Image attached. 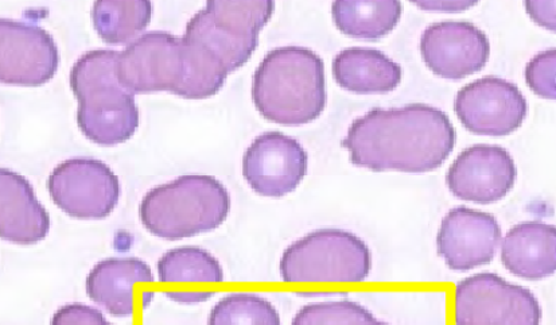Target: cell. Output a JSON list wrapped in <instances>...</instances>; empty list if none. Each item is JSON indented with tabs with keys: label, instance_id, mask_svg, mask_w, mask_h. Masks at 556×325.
I'll use <instances>...</instances> for the list:
<instances>
[{
	"label": "cell",
	"instance_id": "7402d4cb",
	"mask_svg": "<svg viewBox=\"0 0 556 325\" xmlns=\"http://www.w3.org/2000/svg\"><path fill=\"white\" fill-rule=\"evenodd\" d=\"M185 37L204 45L230 73L249 63L260 45V36L240 35L217 24L205 9L197 11L185 27Z\"/></svg>",
	"mask_w": 556,
	"mask_h": 325
},
{
	"label": "cell",
	"instance_id": "4316f807",
	"mask_svg": "<svg viewBox=\"0 0 556 325\" xmlns=\"http://www.w3.org/2000/svg\"><path fill=\"white\" fill-rule=\"evenodd\" d=\"M291 325H389L378 321L367 308L353 301L307 304L296 312Z\"/></svg>",
	"mask_w": 556,
	"mask_h": 325
},
{
	"label": "cell",
	"instance_id": "6da1fadb",
	"mask_svg": "<svg viewBox=\"0 0 556 325\" xmlns=\"http://www.w3.org/2000/svg\"><path fill=\"white\" fill-rule=\"evenodd\" d=\"M456 142V127L446 112L425 103L369 110L352 122L342 139L353 165L413 175L437 171Z\"/></svg>",
	"mask_w": 556,
	"mask_h": 325
},
{
	"label": "cell",
	"instance_id": "277c9868",
	"mask_svg": "<svg viewBox=\"0 0 556 325\" xmlns=\"http://www.w3.org/2000/svg\"><path fill=\"white\" fill-rule=\"evenodd\" d=\"M279 271L288 284H361L372 271V254L356 234L321 228L291 243L280 258Z\"/></svg>",
	"mask_w": 556,
	"mask_h": 325
},
{
	"label": "cell",
	"instance_id": "ba28073f",
	"mask_svg": "<svg viewBox=\"0 0 556 325\" xmlns=\"http://www.w3.org/2000/svg\"><path fill=\"white\" fill-rule=\"evenodd\" d=\"M454 111L466 130L477 136L505 137L523 125L528 102L516 84L485 76L459 89Z\"/></svg>",
	"mask_w": 556,
	"mask_h": 325
},
{
	"label": "cell",
	"instance_id": "d4e9b609",
	"mask_svg": "<svg viewBox=\"0 0 556 325\" xmlns=\"http://www.w3.org/2000/svg\"><path fill=\"white\" fill-rule=\"evenodd\" d=\"M117 58L112 49H94L84 53L72 66L70 86L76 99L100 88L117 86Z\"/></svg>",
	"mask_w": 556,
	"mask_h": 325
},
{
	"label": "cell",
	"instance_id": "7c38bea8",
	"mask_svg": "<svg viewBox=\"0 0 556 325\" xmlns=\"http://www.w3.org/2000/svg\"><path fill=\"white\" fill-rule=\"evenodd\" d=\"M427 68L447 80L475 75L491 58L490 38L468 21H442L427 26L419 42Z\"/></svg>",
	"mask_w": 556,
	"mask_h": 325
},
{
	"label": "cell",
	"instance_id": "d6986e66",
	"mask_svg": "<svg viewBox=\"0 0 556 325\" xmlns=\"http://www.w3.org/2000/svg\"><path fill=\"white\" fill-rule=\"evenodd\" d=\"M334 80L342 89L358 95L389 93L401 86L402 66L375 48L342 49L333 59Z\"/></svg>",
	"mask_w": 556,
	"mask_h": 325
},
{
	"label": "cell",
	"instance_id": "cb8c5ba5",
	"mask_svg": "<svg viewBox=\"0 0 556 325\" xmlns=\"http://www.w3.org/2000/svg\"><path fill=\"white\" fill-rule=\"evenodd\" d=\"M207 325H282L271 302L254 293H232L212 308Z\"/></svg>",
	"mask_w": 556,
	"mask_h": 325
},
{
	"label": "cell",
	"instance_id": "f546056e",
	"mask_svg": "<svg viewBox=\"0 0 556 325\" xmlns=\"http://www.w3.org/2000/svg\"><path fill=\"white\" fill-rule=\"evenodd\" d=\"M525 9L530 18L535 22L538 26H542L543 29L555 32L556 20H555V0L549 2H526Z\"/></svg>",
	"mask_w": 556,
	"mask_h": 325
},
{
	"label": "cell",
	"instance_id": "44dd1931",
	"mask_svg": "<svg viewBox=\"0 0 556 325\" xmlns=\"http://www.w3.org/2000/svg\"><path fill=\"white\" fill-rule=\"evenodd\" d=\"M154 5L149 0L137 2H94L91 18L94 30L104 42L127 47L135 39L144 35L151 20Z\"/></svg>",
	"mask_w": 556,
	"mask_h": 325
},
{
	"label": "cell",
	"instance_id": "603a6c76",
	"mask_svg": "<svg viewBox=\"0 0 556 325\" xmlns=\"http://www.w3.org/2000/svg\"><path fill=\"white\" fill-rule=\"evenodd\" d=\"M184 80L177 97L206 99L222 91L230 72L204 45L182 36Z\"/></svg>",
	"mask_w": 556,
	"mask_h": 325
},
{
	"label": "cell",
	"instance_id": "5b68a950",
	"mask_svg": "<svg viewBox=\"0 0 556 325\" xmlns=\"http://www.w3.org/2000/svg\"><path fill=\"white\" fill-rule=\"evenodd\" d=\"M457 325H541L542 307L521 285L494 273H477L456 288Z\"/></svg>",
	"mask_w": 556,
	"mask_h": 325
},
{
	"label": "cell",
	"instance_id": "ffe728a7",
	"mask_svg": "<svg viewBox=\"0 0 556 325\" xmlns=\"http://www.w3.org/2000/svg\"><path fill=\"white\" fill-rule=\"evenodd\" d=\"M403 5L396 0L389 2H346L331 4V16L345 36L367 41H378L389 36L401 22Z\"/></svg>",
	"mask_w": 556,
	"mask_h": 325
},
{
	"label": "cell",
	"instance_id": "7a4b0ae2",
	"mask_svg": "<svg viewBox=\"0 0 556 325\" xmlns=\"http://www.w3.org/2000/svg\"><path fill=\"white\" fill-rule=\"evenodd\" d=\"M251 95L264 120L283 126L307 125L327 109L324 60L300 45L269 50L252 77Z\"/></svg>",
	"mask_w": 556,
	"mask_h": 325
},
{
	"label": "cell",
	"instance_id": "8992f818",
	"mask_svg": "<svg viewBox=\"0 0 556 325\" xmlns=\"http://www.w3.org/2000/svg\"><path fill=\"white\" fill-rule=\"evenodd\" d=\"M48 190L53 203L78 221L109 217L122 195L116 173L105 162L89 157H75L55 166Z\"/></svg>",
	"mask_w": 556,
	"mask_h": 325
},
{
	"label": "cell",
	"instance_id": "52a82bcc",
	"mask_svg": "<svg viewBox=\"0 0 556 325\" xmlns=\"http://www.w3.org/2000/svg\"><path fill=\"white\" fill-rule=\"evenodd\" d=\"M117 77L134 95H176L184 80L182 39L164 30L146 32L119 52Z\"/></svg>",
	"mask_w": 556,
	"mask_h": 325
},
{
	"label": "cell",
	"instance_id": "ac0fdd59",
	"mask_svg": "<svg viewBox=\"0 0 556 325\" xmlns=\"http://www.w3.org/2000/svg\"><path fill=\"white\" fill-rule=\"evenodd\" d=\"M505 268L514 276L539 282L556 271V228L539 221L516 224L500 242Z\"/></svg>",
	"mask_w": 556,
	"mask_h": 325
},
{
	"label": "cell",
	"instance_id": "f1b7e54d",
	"mask_svg": "<svg viewBox=\"0 0 556 325\" xmlns=\"http://www.w3.org/2000/svg\"><path fill=\"white\" fill-rule=\"evenodd\" d=\"M50 325H114L103 313L86 304H67L55 311Z\"/></svg>",
	"mask_w": 556,
	"mask_h": 325
},
{
	"label": "cell",
	"instance_id": "8fae6325",
	"mask_svg": "<svg viewBox=\"0 0 556 325\" xmlns=\"http://www.w3.org/2000/svg\"><path fill=\"white\" fill-rule=\"evenodd\" d=\"M518 178L514 157L503 146L479 143L460 151L446 173V185L459 200L493 204L507 198Z\"/></svg>",
	"mask_w": 556,
	"mask_h": 325
},
{
	"label": "cell",
	"instance_id": "3957f363",
	"mask_svg": "<svg viewBox=\"0 0 556 325\" xmlns=\"http://www.w3.org/2000/svg\"><path fill=\"white\" fill-rule=\"evenodd\" d=\"M229 212L226 185L210 175H184L159 185L143 196L139 205L144 228L166 240L215 232Z\"/></svg>",
	"mask_w": 556,
	"mask_h": 325
},
{
	"label": "cell",
	"instance_id": "30bf717a",
	"mask_svg": "<svg viewBox=\"0 0 556 325\" xmlns=\"http://www.w3.org/2000/svg\"><path fill=\"white\" fill-rule=\"evenodd\" d=\"M243 176L264 198L294 192L307 175L308 154L298 139L280 132L257 136L244 151Z\"/></svg>",
	"mask_w": 556,
	"mask_h": 325
},
{
	"label": "cell",
	"instance_id": "484cf974",
	"mask_svg": "<svg viewBox=\"0 0 556 325\" xmlns=\"http://www.w3.org/2000/svg\"><path fill=\"white\" fill-rule=\"evenodd\" d=\"M213 20L229 30L245 36H261L263 27L273 18L275 3L264 2H217L212 0L204 8Z\"/></svg>",
	"mask_w": 556,
	"mask_h": 325
},
{
	"label": "cell",
	"instance_id": "83f0119b",
	"mask_svg": "<svg viewBox=\"0 0 556 325\" xmlns=\"http://www.w3.org/2000/svg\"><path fill=\"white\" fill-rule=\"evenodd\" d=\"M556 50L549 48L533 55L525 71L527 86L538 97L547 100L556 98Z\"/></svg>",
	"mask_w": 556,
	"mask_h": 325
},
{
	"label": "cell",
	"instance_id": "e0dca14e",
	"mask_svg": "<svg viewBox=\"0 0 556 325\" xmlns=\"http://www.w3.org/2000/svg\"><path fill=\"white\" fill-rule=\"evenodd\" d=\"M50 232L49 212L25 176L0 167V238L16 245H36Z\"/></svg>",
	"mask_w": 556,
	"mask_h": 325
},
{
	"label": "cell",
	"instance_id": "2e32d148",
	"mask_svg": "<svg viewBox=\"0 0 556 325\" xmlns=\"http://www.w3.org/2000/svg\"><path fill=\"white\" fill-rule=\"evenodd\" d=\"M160 282L170 289L167 299L179 304H200L216 295V285L224 282L220 262L210 251L184 246L162 255L159 261Z\"/></svg>",
	"mask_w": 556,
	"mask_h": 325
},
{
	"label": "cell",
	"instance_id": "9c48e42d",
	"mask_svg": "<svg viewBox=\"0 0 556 325\" xmlns=\"http://www.w3.org/2000/svg\"><path fill=\"white\" fill-rule=\"evenodd\" d=\"M59 66V45L47 29L33 22L0 18V83L43 86Z\"/></svg>",
	"mask_w": 556,
	"mask_h": 325
},
{
	"label": "cell",
	"instance_id": "4fadbf2b",
	"mask_svg": "<svg viewBox=\"0 0 556 325\" xmlns=\"http://www.w3.org/2000/svg\"><path fill=\"white\" fill-rule=\"evenodd\" d=\"M502 238V226L490 212L456 207L442 218L437 250L448 268L469 272L490 265Z\"/></svg>",
	"mask_w": 556,
	"mask_h": 325
},
{
	"label": "cell",
	"instance_id": "4dcf8cb0",
	"mask_svg": "<svg viewBox=\"0 0 556 325\" xmlns=\"http://www.w3.org/2000/svg\"><path fill=\"white\" fill-rule=\"evenodd\" d=\"M418 9L437 13H463L477 5L475 0H414Z\"/></svg>",
	"mask_w": 556,
	"mask_h": 325
},
{
	"label": "cell",
	"instance_id": "5bb4252c",
	"mask_svg": "<svg viewBox=\"0 0 556 325\" xmlns=\"http://www.w3.org/2000/svg\"><path fill=\"white\" fill-rule=\"evenodd\" d=\"M77 102V126L93 143H125L138 130L140 114L137 102L122 84L97 89L78 98Z\"/></svg>",
	"mask_w": 556,
	"mask_h": 325
},
{
	"label": "cell",
	"instance_id": "9a60e30c",
	"mask_svg": "<svg viewBox=\"0 0 556 325\" xmlns=\"http://www.w3.org/2000/svg\"><path fill=\"white\" fill-rule=\"evenodd\" d=\"M154 283L151 267L139 258L112 257L100 261L89 272L86 283L89 299L115 317H130L150 302L137 295L138 288Z\"/></svg>",
	"mask_w": 556,
	"mask_h": 325
}]
</instances>
